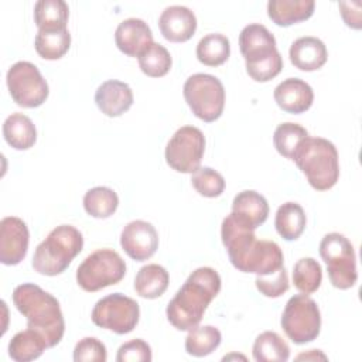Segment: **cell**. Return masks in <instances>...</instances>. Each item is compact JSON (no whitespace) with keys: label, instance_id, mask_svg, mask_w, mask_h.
I'll use <instances>...</instances> for the list:
<instances>
[{"label":"cell","instance_id":"7","mask_svg":"<svg viewBox=\"0 0 362 362\" xmlns=\"http://www.w3.org/2000/svg\"><path fill=\"white\" fill-rule=\"evenodd\" d=\"M182 93L191 112L202 122L211 123L221 117L225 107V88L216 76L194 74L185 81Z\"/></svg>","mask_w":362,"mask_h":362},{"label":"cell","instance_id":"29","mask_svg":"<svg viewBox=\"0 0 362 362\" xmlns=\"http://www.w3.org/2000/svg\"><path fill=\"white\" fill-rule=\"evenodd\" d=\"M197 58L206 66H219L230 55V42L226 35L219 33L206 34L197 44Z\"/></svg>","mask_w":362,"mask_h":362},{"label":"cell","instance_id":"27","mask_svg":"<svg viewBox=\"0 0 362 362\" xmlns=\"http://www.w3.org/2000/svg\"><path fill=\"white\" fill-rule=\"evenodd\" d=\"M69 7L64 0H40L34 6V23L38 30H65Z\"/></svg>","mask_w":362,"mask_h":362},{"label":"cell","instance_id":"14","mask_svg":"<svg viewBox=\"0 0 362 362\" xmlns=\"http://www.w3.org/2000/svg\"><path fill=\"white\" fill-rule=\"evenodd\" d=\"M120 246L130 259L144 262L157 252L158 233L150 222L136 219L123 228L120 233Z\"/></svg>","mask_w":362,"mask_h":362},{"label":"cell","instance_id":"11","mask_svg":"<svg viewBox=\"0 0 362 362\" xmlns=\"http://www.w3.org/2000/svg\"><path fill=\"white\" fill-rule=\"evenodd\" d=\"M6 82L11 99L21 107H38L49 93L48 83L40 69L28 61L13 64L7 71Z\"/></svg>","mask_w":362,"mask_h":362},{"label":"cell","instance_id":"32","mask_svg":"<svg viewBox=\"0 0 362 362\" xmlns=\"http://www.w3.org/2000/svg\"><path fill=\"white\" fill-rule=\"evenodd\" d=\"M117 206L119 197L109 187H93L83 195V208L92 218H109L116 212Z\"/></svg>","mask_w":362,"mask_h":362},{"label":"cell","instance_id":"8","mask_svg":"<svg viewBox=\"0 0 362 362\" xmlns=\"http://www.w3.org/2000/svg\"><path fill=\"white\" fill-rule=\"evenodd\" d=\"M126 274V263L112 249H98L90 253L76 270L78 286L89 293L117 284Z\"/></svg>","mask_w":362,"mask_h":362},{"label":"cell","instance_id":"41","mask_svg":"<svg viewBox=\"0 0 362 362\" xmlns=\"http://www.w3.org/2000/svg\"><path fill=\"white\" fill-rule=\"evenodd\" d=\"M297 361H318V359H322V361H327L328 358L320 351V349H310L308 352H304V354H300L296 356Z\"/></svg>","mask_w":362,"mask_h":362},{"label":"cell","instance_id":"19","mask_svg":"<svg viewBox=\"0 0 362 362\" xmlns=\"http://www.w3.org/2000/svg\"><path fill=\"white\" fill-rule=\"evenodd\" d=\"M117 48L127 57H139L153 41V33L141 18H126L115 31Z\"/></svg>","mask_w":362,"mask_h":362},{"label":"cell","instance_id":"23","mask_svg":"<svg viewBox=\"0 0 362 362\" xmlns=\"http://www.w3.org/2000/svg\"><path fill=\"white\" fill-rule=\"evenodd\" d=\"M3 136L8 146L16 150H28L37 140L33 120L23 113H11L3 123Z\"/></svg>","mask_w":362,"mask_h":362},{"label":"cell","instance_id":"40","mask_svg":"<svg viewBox=\"0 0 362 362\" xmlns=\"http://www.w3.org/2000/svg\"><path fill=\"white\" fill-rule=\"evenodd\" d=\"M341 16L345 24L354 30H361L362 27V17H361V1H341L339 4Z\"/></svg>","mask_w":362,"mask_h":362},{"label":"cell","instance_id":"24","mask_svg":"<svg viewBox=\"0 0 362 362\" xmlns=\"http://www.w3.org/2000/svg\"><path fill=\"white\" fill-rule=\"evenodd\" d=\"M170 283L168 272L156 263L143 266L134 277L136 293L147 300L158 298L164 294Z\"/></svg>","mask_w":362,"mask_h":362},{"label":"cell","instance_id":"26","mask_svg":"<svg viewBox=\"0 0 362 362\" xmlns=\"http://www.w3.org/2000/svg\"><path fill=\"white\" fill-rule=\"evenodd\" d=\"M48 348L44 337L31 328L17 332L8 344V355L16 362H30L42 355Z\"/></svg>","mask_w":362,"mask_h":362},{"label":"cell","instance_id":"35","mask_svg":"<svg viewBox=\"0 0 362 362\" xmlns=\"http://www.w3.org/2000/svg\"><path fill=\"white\" fill-rule=\"evenodd\" d=\"M308 136V132L298 123L284 122L279 124L273 133V144L279 154L293 160L298 146Z\"/></svg>","mask_w":362,"mask_h":362},{"label":"cell","instance_id":"15","mask_svg":"<svg viewBox=\"0 0 362 362\" xmlns=\"http://www.w3.org/2000/svg\"><path fill=\"white\" fill-rule=\"evenodd\" d=\"M30 232L25 222L17 216L0 221V262L6 266L18 264L27 255Z\"/></svg>","mask_w":362,"mask_h":362},{"label":"cell","instance_id":"37","mask_svg":"<svg viewBox=\"0 0 362 362\" xmlns=\"http://www.w3.org/2000/svg\"><path fill=\"white\" fill-rule=\"evenodd\" d=\"M72 358L75 362H106L107 351L98 338L85 337L76 342Z\"/></svg>","mask_w":362,"mask_h":362},{"label":"cell","instance_id":"10","mask_svg":"<svg viewBox=\"0 0 362 362\" xmlns=\"http://www.w3.org/2000/svg\"><path fill=\"white\" fill-rule=\"evenodd\" d=\"M140 318V307L136 300L113 293L100 298L90 313V320L95 325L124 335L132 332Z\"/></svg>","mask_w":362,"mask_h":362},{"label":"cell","instance_id":"39","mask_svg":"<svg viewBox=\"0 0 362 362\" xmlns=\"http://www.w3.org/2000/svg\"><path fill=\"white\" fill-rule=\"evenodd\" d=\"M151 359L153 354L150 345L140 338L127 341L120 345L116 355L117 362H150Z\"/></svg>","mask_w":362,"mask_h":362},{"label":"cell","instance_id":"4","mask_svg":"<svg viewBox=\"0 0 362 362\" xmlns=\"http://www.w3.org/2000/svg\"><path fill=\"white\" fill-rule=\"evenodd\" d=\"M293 161L317 191L331 189L339 178L338 151L327 139L307 136L298 146Z\"/></svg>","mask_w":362,"mask_h":362},{"label":"cell","instance_id":"38","mask_svg":"<svg viewBox=\"0 0 362 362\" xmlns=\"http://www.w3.org/2000/svg\"><path fill=\"white\" fill-rule=\"evenodd\" d=\"M255 284L260 294L270 298H277L288 290L287 270L283 266L276 273H272L269 276H256Z\"/></svg>","mask_w":362,"mask_h":362},{"label":"cell","instance_id":"33","mask_svg":"<svg viewBox=\"0 0 362 362\" xmlns=\"http://www.w3.org/2000/svg\"><path fill=\"white\" fill-rule=\"evenodd\" d=\"M137 61L141 72L151 78H161L167 75L173 64L168 49L158 42H151L137 57Z\"/></svg>","mask_w":362,"mask_h":362},{"label":"cell","instance_id":"5","mask_svg":"<svg viewBox=\"0 0 362 362\" xmlns=\"http://www.w3.org/2000/svg\"><path fill=\"white\" fill-rule=\"evenodd\" d=\"M82 247V233L72 225H59L35 247L33 269L42 276H58L68 269Z\"/></svg>","mask_w":362,"mask_h":362},{"label":"cell","instance_id":"28","mask_svg":"<svg viewBox=\"0 0 362 362\" xmlns=\"http://www.w3.org/2000/svg\"><path fill=\"white\" fill-rule=\"evenodd\" d=\"M252 352L257 362H286L290 356L287 342L274 331H264L257 335Z\"/></svg>","mask_w":362,"mask_h":362},{"label":"cell","instance_id":"17","mask_svg":"<svg viewBox=\"0 0 362 362\" xmlns=\"http://www.w3.org/2000/svg\"><path fill=\"white\" fill-rule=\"evenodd\" d=\"M277 106L293 115L307 112L314 100L313 88L300 78H287L280 82L273 92Z\"/></svg>","mask_w":362,"mask_h":362},{"label":"cell","instance_id":"18","mask_svg":"<svg viewBox=\"0 0 362 362\" xmlns=\"http://www.w3.org/2000/svg\"><path fill=\"white\" fill-rule=\"evenodd\" d=\"M95 103L105 116L117 117L132 107L133 90L126 82L105 81L95 92Z\"/></svg>","mask_w":362,"mask_h":362},{"label":"cell","instance_id":"25","mask_svg":"<svg viewBox=\"0 0 362 362\" xmlns=\"http://www.w3.org/2000/svg\"><path fill=\"white\" fill-rule=\"evenodd\" d=\"M307 218L303 206L297 202L288 201L277 208L274 226L277 233L284 240H296L298 239L305 229Z\"/></svg>","mask_w":362,"mask_h":362},{"label":"cell","instance_id":"30","mask_svg":"<svg viewBox=\"0 0 362 362\" xmlns=\"http://www.w3.org/2000/svg\"><path fill=\"white\" fill-rule=\"evenodd\" d=\"M34 47L37 54L44 59H59L68 52L71 47V34L68 28L55 31L38 30L34 40Z\"/></svg>","mask_w":362,"mask_h":362},{"label":"cell","instance_id":"36","mask_svg":"<svg viewBox=\"0 0 362 362\" xmlns=\"http://www.w3.org/2000/svg\"><path fill=\"white\" fill-rule=\"evenodd\" d=\"M191 184L199 195L206 198H216L225 189V178L211 167H199L192 173Z\"/></svg>","mask_w":362,"mask_h":362},{"label":"cell","instance_id":"1","mask_svg":"<svg viewBox=\"0 0 362 362\" xmlns=\"http://www.w3.org/2000/svg\"><path fill=\"white\" fill-rule=\"evenodd\" d=\"M221 286V276L215 269H195L167 305L165 314L170 324L180 331L197 327L211 301L219 294Z\"/></svg>","mask_w":362,"mask_h":362},{"label":"cell","instance_id":"13","mask_svg":"<svg viewBox=\"0 0 362 362\" xmlns=\"http://www.w3.org/2000/svg\"><path fill=\"white\" fill-rule=\"evenodd\" d=\"M284 256L273 240H255V243L235 262V269L256 276H269L283 267Z\"/></svg>","mask_w":362,"mask_h":362},{"label":"cell","instance_id":"20","mask_svg":"<svg viewBox=\"0 0 362 362\" xmlns=\"http://www.w3.org/2000/svg\"><path fill=\"white\" fill-rule=\"evenodd\" d=\"M288 57L296 68L300 71L311 72L324 66L328 59V51L320 38L307 35L297 38L291 44Z\"/></svg>","mask_w":362,"mask_h":362},{"label":"cell","instance_id":"34","mask_svg":"<svg viewBox=\"0 0 362 362\" xmlns=\"http://www.w3.org/2000/svg\"><path fill=\"white\" fill-rule=\"evenodd\" d=\"M322 281L321 264L313 257H301L293 267L294 287L303 294L315 293Z\"/></svg>","mask_w":362,"mask_h":362},{"label":"cell","instance_id":"12","mask_svg":"<svg viewBox=\"0 0 362 362\" xmlns=\"http://www.w3.org/2000/svg\"><path fill=\"white\" fill-rule=\"evenodd\" d=\"M204 151V133L195 126H182L167 143L165 161L178 173L192 174L201 167Z\"/></svg>","mask_w":362,"mask_h":362},{"label":"cell","instance_id":"22","mask_svg":"<svg viewBox=\"0 0 362 362\" xmlns=\"http://www.w3.org/2000/svg\"><path fill=\"white\" fill-rule=\"evenodd\" d=\"M314 8L315 3L313 0H270L267 16L274 24L288 27L308 20L314 14Z\"/></svg>","mask_w":362,"mask_h":362},{"label":"cell","instance_id":"31","mask_svg":"<svg viewBox=\"0 0 362 362\" xmlns=\"http://www.w3.org/2000/svg\"><path fill=\"white\" fill-rule=\"evenodd\" d=\"M222 341L221 331L214 325H197L188 331L185 338V351L197 358L212 354Z\"/></svg>","mask_w":362,"mask_h":362},{"label":"cell","instance_id":"16","mask_svg":"<svg viewBox=\"0 0 362 362\" xmlns=\"http://www.w3.org/2000/svg\"><path fill=\"white\" fill-rule=\"evenodd\" d=\"M163 37L171 42L188 41L197 30V17L185 6H170L158 17Z\"/></svg>","mask_w":362,"mask_h":362},{"label":"cell","instance_id":"9","mask_svg":"<svg viewBox=\"0 0 362 362\" xmlns=\"http://www.w3.org/2000/svg\"><path fill=\"white\" fill-rule=\"evenodd\" d=\"M280 325L297 345L317 339L321 331V313L317 303L307 294H296L287 301Z\"/></svg>","mask_w":362,"mask_h":362},{"label":"cell","instance_id":"21","mask_svg":"<svg viewBox=\"0 0 362 362\" xmlns=\"http://www.w3.org/2000/svg\"><path fill=\"white\" fill-rule=\"evenodd\" d=\"M232 214L256 230L269 216V204L257 191L245 189L233 198Z\"/></svg>","mask_w":362,"mask_h":362},{"label":"cell","instance_id":"6","mask_svg":"<svg viewBox=\"0 0 362 362\" xmlns=\"http://www.w3.org/2000/svg\"><path fill=\"white\" fill-rule=\"evenodd\" d=\"M320 256L327 264L331 284L339 290H348L358 280L356 256L352 243L338 232L327 233L320 242Z\"/></svg>","mask_w":362,"mask_h":362},{"label":"cell","instance_id":"3","mask_svg":"<svg viewBox=\"0 0 362 362\" xmlns=\"http://www.w3.org/2000/svg\"><path fill=\"white\" fill-rule=\"evenodd\" d=\"M240 54L247 75L256 82L276 78L283 68V58L276 47L274 35L263 24H249L239 34Z\"/></svg>","mask_w":362,"mask_h":362},{"label":"cell","instance_id":"2","mask_svg":"<svg viewBox=\"0 0 362 362\" xmlns=\"http://www.w3.org/2000/svg\"><path fill=\"white\" fill-rule=\"evenodd\" d=\"M16 308L27 318V328L38 331L48 348L58 345L65 332L59 301L34 283H23L13 291Z\"/></svg>","mask_w":362,"mask_h":362}]
</instances>
